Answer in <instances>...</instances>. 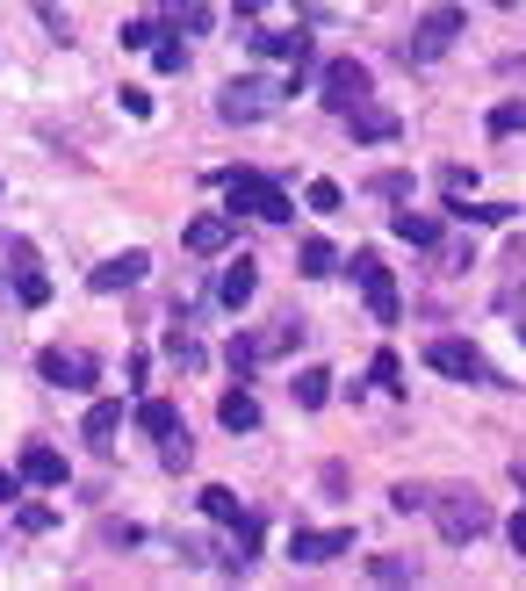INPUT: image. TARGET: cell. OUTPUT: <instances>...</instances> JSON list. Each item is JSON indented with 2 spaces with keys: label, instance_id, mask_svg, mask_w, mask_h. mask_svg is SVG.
I'll return each mask as SVG.
<instances>
[{
  "label": "cell",
  "instance_id": "cell-39",
  "mask_svg": "<svg viewBox=\"0 0 526 591\" xmlns=\"http://www.w3.org/2000/svg\"><path fill=\"white\" fill-rule=\"evenodd\" d=\"M505 534H512V556H526V512H512V526H505Z\"/></svg>",
  "mask_w": 526,
  "mask_h": 591
},
{
  "label": "cell",
  "instance_id": "cell-40",
  "mask_svg": "<svg viewBox=\"0 0 526 591\" xmlns=\"http://www.w3.org/2000/svg\"><path fill=\"white\" fill-rule=\"evenodd\" d=\"M260 8H267V0H238V15H260Z\"/></svg>",
  "mask_w": 526,
  "mask_h": 591
},
{
  "label": "cell",
  "instance_id": "cell-3",
  "mask_svg": "<svg viewBox=\"0 0 526 591\" xmlns=\"http://www.w3.org/2000/svg\"><path fill=\"white\" fill-rule=\"evenodd\" d=\"M425 368H440V375H455V383H491V390H512L505 375H498V368H491L483 354L469 347V339H433V347H425Z\"/></svg>",
  "mask_w": 526,
  "mask_h": 591
},
{
  "label": "cell",
  "instance_id": "cell-1",
  "mask_svg": "<svg viewBox=\"0 0 526 591\" xmlns=\"http://www.w3.org/2000/svg\"><path fill=\"white\" fill-rule=\"evenodd\" d=\"M224 195H231V217L246 209V217H260V224H289L296 217V202L274 188L267 174H253V166H238V174H224Z\"/></svg>",
  "mask_w": 526,
  "mask_h": 591
},
{
  "label": "cell",
  "instance_id": "cell-36",
  "mask_svg": "<svg viewBox=\"0 0 526 591\" xmlns=\"http://www.w3.org/2000/svg\"><path fill=\"white\" fill-rule=\"evenodd\" d=\"M152 44H159L152 22H130V30H124V51H152Z\"/></svg>",
  "mask_w": 526,
  "mask_h": 591
},
{
  "label": "cell",
  "instance_id": "cell-27",
  "mask_svg": "<svg viewBox=\"0 0 526 591\" xmlns=\"http://www.w3.org/2000/svg\"><path fill=\"white\" fill-rule=\"evenodd\" d=\"M152 66H159V72H180V66H188V44L159 30V44H152Z\"/></svg>",
  "mask_w": 526,
  "mask_h": 591
},
{
  "label": "cell",
  "instance_id": "cell-32",
  "mask_svg": "<svg viewBox=\"0 0 526 591\" xmlns=\"http://www.w3.org/2000/svg\"><path fill=\"white\" fill-rule=\"evenodd\" d=\"M166 354H174L180 368H202V347H195V339H188V332H180V325L166 332Z\"/></svg>",
  "mask_w": 526,
  "mask_h": 591
},
{
  "label": "cell",
  "instance_id": "cell-4",
  "mask_svg": "<svg viewBox=\"0 0 526 591\" xmlns=\"http://www.w3.org/2000/svg\"><path fill=\"white\" fill-rule=\"evenodd\" d=\"M469 30V15H461V8H433V15L419 22V30H411V44H404V58H411V66H433V58H447L455 51V36Z\"/></svg>",
  "mask_w": 526,
  "mask_h": 591
},
{
  "label": "cell",
  "instance_id": "cell-8",
  "mask_svg": "<svg viewBox=\"0 0 526 591\" xmlns=\"http://www.w3.org/2000/svg\"><path fill=\"white\" fill-rule=\"evenodd\" d=\"M353 548V526H296L289 534V563H339Z\"/></svg>",
  "mask_w": 526,
  "mask_h": 591
},
{
  "label": "cell",
  "instance_id": "cell-9",
  "mask_svg": "<svg viewBox=\"0 0 526 591\" xmlns=\"http://www.w3.org/2000/svg\"><path fill=\"white\" fill-rule=\"evenodd\" d=\"M36 375H44L51 390H94V361H87V354H66V347L36 354Z\"/></svg>",
  "mask_w": 526,
  "mask_h": 591
},
{
  "label": "cell",
  "instance_id": "cell-23",
  "mask_svg": "<svg viewBox=\"0 0 526 591\" xmlns=\"http://www.w3.org/2000/svg\"><path fill=\"white\" fill-rule=\"evenodd\" d=\"M289 390H296V404H303V412H317V404L332 397V375H325V368H303V375H296Z\"/></svg>",
  "mask_w": 526,
  "mask_h": 591
},
{
  "label": "cell",
  "instance_id": "cell-19",
  "mask_svg": "<svg viewBox=\"0 0 526 591\" xmlns=\"http://www.w3.org/2000/svg\"><path fill=\"white\" fill-rule=\"evenodd\" d=\"M389 231H397L404 245H440V217H419V209H397Z\"/></svg>",
  "mask_w": 526,
  "mask_h": 591
},
{
  "label": "cell",
  "instance_id": "cell-41",
  "mask_svg": "<svg viewBox=\"0 0 526 591\" xmlns=\"http://www.w3.org/2000/svg\"><path fill=\"white\" fill-rule=\"evenodd\" d=\"M505 8H519V0H505Z\"/></svg>",
  "mask_w": 526,
  "mask_h": 591
},
{
  "label": "cell",
  "instance_id": "cell-21",
  "mask_svg": "<svg viewBox=\"0 0 526 591\" xmlns=\"http://www.w3.org/2000/svg\"><path fill=\"white\" fill-rule=\"evenodd\" d=\"M138 426H144L152 440L180 433V404H166V397H144V404H138Z\"/></svg>",
  "mask_w": 526,
  "mask_h": 591
},
{
  "label": "cell",
  "instance_id": "cell-35",
  "mask_svg": "<svg viewBox=\"0 0 526 591\" xmlns=\"http://www.w3.org/2000/svg\"><path fill=\"white\" fill-rule=\"evenodd\" d=\"M15 520H22V534H44V526H51V520H58V512H51V505H22Z\"/></svg>",
  "mask_w": 526,
  "mask_h": 591
},
{
  "label": "cell",
  "instance_id": "cell-7",
  "mask_svg": "<svg viewBox=\"0 0 526 591\" xmlns=\"http://www.w3.org/2000/svg\"><path fill=\"white\" fill-rule=\"evenodd\" d=\"M353 281H361V296H369L375 325H397V281H389V267L375 260V253H353Z\"/></svg>",
  "mask_w": 526,
  "mask_h": 591
},
{
  "label": "cell",
  "instance_id": "cell-30",
  "mask_svg": "<svg viewBox=\"0 0 526 591\" xmlns=\"http://www.w3.org/2000/svg\"><path fill=\"white\" fill-rule=\"evenodd\" d=\"M303 202H311L317 217H332V209H347V195H339L332 181H311V195H303Z\"/></svg>",
  "mask_w": 526,
  "mask_h": 591
},
{
  "label": "cell",
  "instance_id": "cell-10",
  "mask_svg": "<svg viewBox=\"0 0 526 591\" xmlns=\"http://www.w3.org/2000/svg\"><path fill=\"white\" fill-rule=\"evenodd\" d=\"M144 275H152V260H144V253H116V260H102V267L87 275V289H94V296H116V289H138Z\"/></svg>",
  "mask_w": 526,
  "mask_h": 591
},
{
  "label": "cell",
  "instance_id": "cell-38",
  "mask_svg": "<svg viewBox=\"0 0 526 591\" xmlns=\"http://www.w3.org/2000/svg\"><path fill=\"white\" fill-rule=\"evenodd\" d=\"M22 498V470H0V505H15Z\"/></svg>",
  "mask_w": 526,
  "mask_h": 591
},
{
  "label": "cell",
  "instance_id": "cell-14",
  "mask_svg": "<svg viewBox=\"0 0 526 591\" xmlns=\"http://www.w3.org/2000/svg\"><path fill=\"white\" fill-rule=\"evenodd\" d=\"M180 245H188V253H202V260H210V253H224V245H231V209H210V217H195Z\"/></svg>",
  "mask_w": 526,
  "mask_h": 591
},
{
  "label": "cell",
  "instance_id": "cell-28",
  "mask_svg": "<svg viewBox=\"0 0 526 591\" xmlns=\"http://www.w3.org/2000/svg\"><path fill=\"white\" fill-rule=\"evenodd\" d=\"M166 15H174L180 30H195V36L210 30V8H202V0H166Z\"/></svg>",
  "mask_w": 526,
  "mask_h": 591
},
{
  "label": "cell",
  "instance_id": "cell-16",
  "mask_svg": "<svg viewBox=\"0 0 526 591\" xmlns=\"http://www.w3.org/2000/svg\"><path fill=\"white\" fill-rule=\"evenodd\" d=\"M347 123H353V138H361V144H389V138H397V116H389V108H375V102H361Z\"/></svg>",
  "mask_w": 526,
  "mask_h": 591
},
{
  "label": "cell",
  "instance_id": "cell-17",
  "mask_svg": "<svg viewBox=\"0 0 526 591\" xmlns=\"http://www.w3.org/2000/svg\"><path fill=\"white\" fill-rule=\"evenodd\" d=\"M253 51H267V58H296V66H303V58H311V36H303V30H260V36H253Z\"/></svg>",
  "mask_w": 526,
  "mask_h": 591
},
{
  "label": "cell",
  "instance_id": "cell-25",
  "mask_svg": "<svg viewBox=\"0 0 526 591\" xmlns=\"http://www.w3.org/2000/svg\"><path fill=\"white\" fill-rule=\"evenodd\" d=\"M461 224H512V202H455Z\"/></svg>",
  "mask_w": 526,
  "mask_h": 591
},
{
  "label": "cell",
  "instance_id": "cell-5",
  "mask_svg": "<svg viewBox=\"0 0 526 591\" xmlns=\"http://www.w3.org/2000/svg\"><path fill=\"white\" fill-rule=\"evenodd\" d=\"M274 102H281L274 80H231V88L217 94V116H224V123H260Z\"/></svg>",
  "mask_w": 526,
  "mask_h": 591
},
{
  "label": "cell",
  "instance_id": "cell-34",
  "mask_svg": "<svg viewBox=\"0 0 526 591\" xmlns=\"http://www.w3.org/2000/svg\"><path fill=\"white\" fill-rule=\"evenodd\" d=\"M389 505H397V512H425V505H433V498H425L419 484H397V490H389Z\"/></svg>",
  "mask_w": 526,
  "mask_h": 591
},
{
  "label": "cell",
  "instance_id": "cell-2",
  "mask_svg": "<svg viewBox=\"0 0 526 591\" xmlns=\"http://www.w3.org/2000/svg\"><path fill=\"white\" fill-rule=\"evenodd\" d=\"M433 520H440V541H476L491 534V505L476 498V490H447V498H433Z\"/></svg>",
  "mask_w": 526,
  "mask_h": 591
},
{
  "label": "cell",
  "instance_id": "cell-33",
  "mask_svg": "<svg viewBox=\"0 0 526 591\" xmlns=\"http://www.w3.org/2000/svg\"><path fill=\"white\" fill-rule=\"evenodd\" d=\"M369 375H375V383H383V390H404V361H397V354H375V368H369Z\"/></svg>",
  "mask_w": 526,
  "mask_h": 591
},
{
  "label": "cell",
  "instance_id": "cell-29",
  "mask_svg": "<svg viewBox=\"0 0 526 591\" xmlns=\"http://www.w3.org/2000/svg\"><path fill=\"white\" fill-rule=\"evenodd\" d=\"M159 462H166V470H188V462H195V448H188V426H180V433H166Z\"/></svg>",
  "mask_w": 526,
  "mask_h": 591
},
{
  "label": "cell",
  "instance_id": "cell-13",
  "mask_svg": "<svg viewBox=\"0 0 526 591\" xmlns=\"http://www.w3.org/2000/svg\"><path fill=\"white\" fill-rule=\"evenodd\" d=\"M8 260H15V296H22V303H30V311H36V303H51V281H44V267H36V253H30V245H8Z\"/></svg>",
  "mask_w": 526,
  "mask_h": 591
},
{
  "label": "cell",
  "instance_id": "cell-42",
  "mask_svg": "<svg viewBox=\"0 0 526 591\" xmlns=\"http://www.w3.org/2000/svg\"><path fill=\"white\" fill-rule=\"evenodd\" d=\"M519 339H526V325H519Z\"/></svg>",
  "mask_w": 526,
  "mask_h": 591
},
{
  "label": "cell",
  "instance_id": "cell-22",
  "mask_svg": "<svg viewBox=\"0 0 526 591\" xmlns=\"http://www.w3.org/2000/svg\"><path fill=\"white\" fill-rule=\"evenodd\" d=\"M202 512H210L217 526H238V520H246V505H238V490H224V484H210V490H202Z\"/></svg>",
  "mask_w": 526,
  "mask_h": 591
},
{
  "label": "cell",
  "instance_id": "cell-20",
  "mask_svg": "<svg viewBox=\"0 0 526 591\" xmlns=\"http://www.w3.org/2000/svg\"><path fill=\"white\" fill-rule=\"evenodd\" d=\"M296 275L303 281H325V275H339V253L325 239H303V253H296Z\"/></svg>",
  "mask_w": 526,
  "mask_h": 591
},
{
  "label": "cell",
  "instance_id": "cell-15",
  "mask_svg": "<svg viewBox=\"0 0 526 591\" xmlns=\"http://www.w3.org/2000/svg\"><path fill=\"white\" fill-rule=\"evenodd\" d=\"M116 433H124V404H94V412H87V426H80V440H87V448L94 454H108V448H116Z\"/></svg>",
  "mask_w": 526,
  "mask_h": 591
},
{
  "label": "cell",
  "instance_id": "cell-18",
  "mask_svg": "<svg viewBox=\"0 0 526 591\" xmlns=\"http://www.w3.org/2000/svg\"><path fill=\"white\" fill-rule=\"evenodd\" d=\"M217 418H224L231 433H253V426H260V404H253V390H224V404H217Z\"/></svg>",
  "mask_w": 526,
  "mask_h": 591
},
{
  "label": "cell",
  "instance_id": "cell-11",
  "mask_svg": "<svg viewBox=\"0 0 526 591\" xmlns=\"http://www.w3.org/2000/svg\"><path fill=\"white\" fill-rule=\"evenodd\" d=\"M15 470H22V484H36V490H58V484H66V454H58V448H44V440H30Z\"/></svg>",
  "mask_w": 526,
  "mask_h": 591
},
{
  "label": "cell",
  "instance_id": "cell-31",
  "mask_svg": "<svg viewBox=\"0 0 526 591\" xmlns=\"http://www.w3.org/2000/svg\"><path fill=\"white\" fill-rule=\"evenodd\" d=\"M440 188H447V202H469V195H476V174H469V166H447V174H440Z\"/></svg>",
  "mask_w": 526,
  "mask_h": 591
},
{
  "label": "cell",
  "instance_id": "cell-6",
  "mask_svg": "<svg viewBox=\"0 0 526 591\" xmlns=\"http://www.w3.org/2000/svg\"><path fill=\"white\" fill-rule=\"evenodd\" d=\"M361 102H369V66H361V58H332V66H325V108H332V116H353Z\"/></svg>",
  "mask_w": 526,
  "mask_h": 591
},
{
  "label": "cell",
  "instance_id": "cell-26",
  "mask_svg": "<svg viewBox=\"0 0 526 591\" xmlns=\"http://www.w3.org/2000/svg\"><path fill=\"white\" fill-rule=\"evenodd\" d=\"M526 130V102H498L491 108V138H519Z\"/></svg>",
  "mask_w": 526,
  "mask_h": 591
},
{
  "label": "cell",
  "instance_id": "cell-24",
  "mask_svg": "<svg viewBox=\"0 0 526 591\" xmlns=\"http://www.w3.org/2000/svg\"><path fill=\"white\" fill-rule=\"evenodd\" d=\"M369 577H375V584H411V577H419V563H411V556H375Z\"/></svg>",
  "mask_w": 526,
  "mask_h": 591
},
{
  "label": "cell",
  "instance_id": "cell-12",
  "mask_svg": "<svg viewBox=\"0 0 526 591\" xmlns=\"http://www.w3.org/2000/svg\"><path fill=\"white\" fill-rule=\"evenodd\" d=\"M253 289H260V267L238 253V260H224V275H217V303L224 311H238V303H253Z\"/></svg>",
  "mask_w": 526,
  "mask_h": 591
},
{
  "label": "cell",
  "instance_id": "cell-37",
  "mask_svg": "<svg viewBox=\"0 0 526 591\" xmlns=\"http://www.w3.org/2000/svg\"><path fill=\"white\" fill-rule=\"evenodd\" d=\"M253 361H260V347H253V339H231V368H238V375H246Z\"/></svg>",
  "mask_w": 526,
  "mask_h": 591
}]
</instances>
